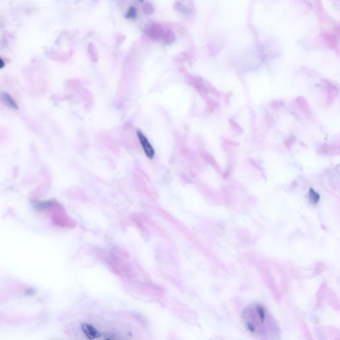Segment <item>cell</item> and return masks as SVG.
I'll list each match as a JSON object with an SVG mask.
<instances>
[{
    "label": "cell",
    "mask_w": 340,
    "mask_h": 340,
    "mask_svg": "<svg viewBox=\"0 0 340 340\" xmlns=\"http://www.w3.org/2000/svg\"><path fill=\"white\" fill-rule=\"evenodd\" d=\"M319 196L318 195V193H316L314 191H313L312 189L310 190V200L314 203H316L319 200Z\"/></svg>",
    "instance_id": "cell-6"
},
{
    "label": "cell",
    "mask_w": 340,
    "mask_h": 340,
    "mask_svg": "<svg viewBox=\"0 0 340 340\" xmlns=\"http://www.w3.org/2000/svg\"><path fill=\"white\" fill-rule=\"evenodd\" d=\"M137 135L145 154L149 159H153L154 156H155V151H154V149L153 148L151 144L149 143L147 138L141 132H138Z\"/></svg>",
    "instance_id": "cell-2"
},
{
    "label": "cell",
    "mask_w": 340,
    "mask_h": 340,
    "mask_svg": "<svg viewBox=\"0 0 340 340\" xmlns=\"http://www.w3.org/2000/svg\"><path fill=\"white\" fill-rule=\"evenodd\" d=\"M136 15H137L136 10L134 7H130L129 8V10H128V11H127L125 17L126 18H128V19H134V18L136 17Z\"/></svg>",
    "instance_id": "cell-5"
},
{
    "label": "cell",
    "mask_w": 340,
    "mask_h": 340,
    "mask_svg": "<svg viewBox=\"0 0 340 340\" xmlns=\"http://www.w3.org/2000/svg\"><path fill=\"white\" fill-rule=\"evenodd\" d=\"M81 328H82L83 332H84L86 336L89 339L100 338L101 337V334L98 332L96 328H94L91 325L87 324H81Z\"/></svg>",
    "instance_id": "cell-3"
},
{
    "label": "cell",
    "mask_w": 340,
    "mask_h": 340,
    "mask_svg": "<svg viewBox=\"0 0 340 340\" xmlns=\"http://www.w3.org/2000/svg\"><path fill=\"white\" fill-rule=\"evenodd\" d=\"M242 320L247 329L258 340H280V329L266 308L254 303L244 309Z\"/></svg>",
    "instance_id": "cell-1"
},
{
    "label": "cell",
    "mask_w": 340,
    "mask_h": 340,
    "mask_svg": "<svg viewBox=\"0 0 340 340\" xmlns=\"http://www.w3.org/2000/svg\"><path fill=\"white\" fill-rule=\"evenodd\" d=\"M5 65H6L5 62H4V61L2 59V58H0V69H3V68L5 67Z\"/></svg>",
    "instance_id": "cell-7"
},
{
    "label": "cell",
    "mask_w": 340,
    "mask_h": 340,
    "mask_svg": "<svg viewBox=\"0 0 340 340\" xmlns=\"http://www.w3.org/2000/svg\"><path fill=\"white\" fill-rule=\"evenodd\" d=\"M0 98H1L2 102L5 104V105L11 108H13V109H17V105L16 102L11 98L10 94L3 93L0 95Z\"/></svg>",
    "instance_id": "cell-4"
},
{
    "label": "cell",
    "mask_w": 340,
    "mask_h": 340,
    "mask_svg": "<svg viewBox=\"0 0 340 340\" xmlns=\"http://www.w3.org/2000/svg\"><path fill=\"white\" fill-rule=\"evenodd\" d=\"M106 340H109V339H106Z\"/></svg>",
    "instance_id": "cell-8"
}]
</instances>
